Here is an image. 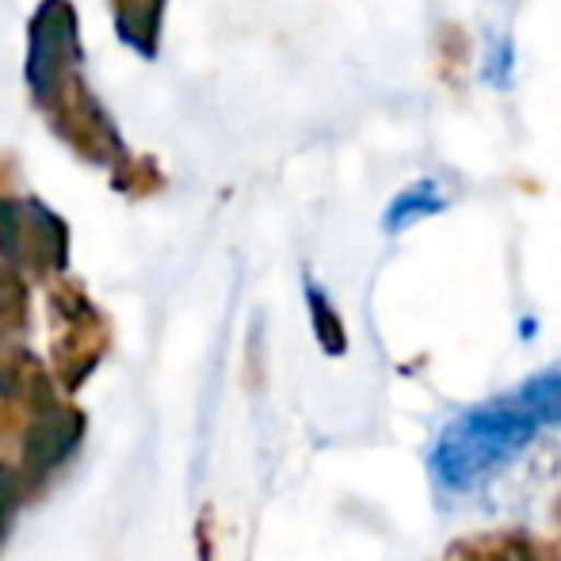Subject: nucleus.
I'll list each match as a JSON object with an SVG mask.
<instances>
[{
    "instance_id": "1",
    "label": "nucleus",
    "mask_w": 561,
    "mask_h": 561,
    "mask_svg": "<svg viewBox=\"0 0 561 561\" xmlns=\"http://www.w3.org/2000/svg\"><path fill=\"white\" fill-rule=\"evenodd\" d=\"M27 92L50 134L84 164L115 169L130 149L84 81L81 20L73 0H38L27 23Z\"/></svg>"
},
{
    "instance_id": "2",
    "label": "nucleus",
    "mask_w": 561,
    "mask_h": 561,
    "mask_svg": "<svg viewBox=\"0 0 561 561\" xmlns=\"http://www.w3.org/2000/svg\"><path fill=\"white\" fill-rule=\"evenodd\" d=\"M535 421L512 398H496L458 413L428 450V473L447 493H470L496 470L516 462L535 439Z\"/></svg>"
},
{
    "instance_id": "3",
    "label": "nucleus",
    "mask_w": 561,
    "mask_h": 561,
    "mask_svg": "<svg viewBox=\"0 0 561 561\" xmlns=\"http://www.w3.org/2000/svg\"><path fill=\"white\" fill-rule=\"evenodd\" d=\"M0 256L12 272H31L35 279L61 272L69 260V226L43 199L0 195Z\"/></svg>"
},
{
    "instance_id": "4",
    "label": "nucleus",
    "mask_w": 561,
    "mask_h": 561,
    "mask_svg": "<svg viewBox=\"0 0 561 561\" xmlns=\"http://www.w3.org/2000/svg\"><path fill=\"white\" fill-rule=\"evenodd\" d=\"M447 561H561V547L542 535L504 527V531H481L450 542Z\"/></svg>"
},
{
    "instance_id": "5",
    "label": "nucleus",
    "mask_w": 561,
    "mask_h": 561,
    "mask_svg": "<svg viewBox=\"0 0 561 561\" xmlns=\"http://www.w3.org/2000/svg\"><path fill=\"white\" fill-rule=\"evenodd\" d=\"M107 4H112L118 43L130 46L138 58L153 61L161 54V27L169 0H107Z\"/></svg>"
},
{
    "instance_id": "6",
    "label": "nucleus",
    "mask_w": 561,
    "mask_h": 561,
    "mask_svg": "<svg viewBox=\"0 0 561 561\" xmlns=\"http://www.w3.org/2000/svg\"><path fill=\"white\" fill-rule=\"evenodd\" d=\"M508 398L531 416L535 428H542V424H561V363L550 370H542V375L527 378V382L519 386V390H512Z\"/></svg>"
},
{
    "instance_id": "7",
    "label": "nucleus",
    "mask_w": 561,
    "mask_h": 561,
    "mask_svg": "<svg viewBox=\"0 0 561 561\" xmlns=\"http://www.w3.org/2000/svg\"><path fill=\"white\" fill-rule=\"evenodd\" d=\"M112 184H115V192L130 195V199H146V195L164 187V172L149 153H126L123 161L115 164Z\"/></svg>"
},
{
    "instance_id": "8",
    "label": "nucleus",
    "mask_w": 561,
    "mask_h": 561,
    "mask_svg": "<svg viewBox=\"0 0 561 561\" xmlns=\"http://www.w3.org/2000/svg\"><path fill=\"white\" fill-rule=\"evenodd\" d=\"M466 66H470V35L458 23H447L439 31V69H444V81H462Z\"/></svg>"
},
{
    "instance_id": "9",
    "label": "nucleus",
    "mask_w": 561,
    "mask_h": 561,
    "mask_svg": "<svg viewBox=\"0 0 561 561\" xmlns=\"http://www.w3.org/2000/svg\"><path fill=\"white\" fill-rule=\"evenodd\" d=\"M310 306H313V325H318V336H321V347H329V352H344L347 336H344V325H340V318L333 313V306L325 302V298L318 295V290H310Z\"/></svg>"
},
{
    "instance_id": "10",
    "label": "nucleus",
    "mask_w": 561,
    "mask_h": 561,
    "mask_svg": "<svg viewBox=\"0 0 561 561\" xmlns=\"http://www.w3.org/2000/svg\"><path fill=\"white\" fill-rule=\"evenodd\" d=\"M554 516H558V524H561V496H558V504H554Z\"/></svg>"
}]
</instances>
